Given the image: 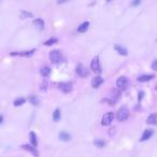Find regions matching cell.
<instances>
[{"instance_id": "cell-22", "label": "cell", "mask_w": 157, "mask_h": 157, "mask_svg": "<svg viewBox=\"0 0 157 157\" xmlns=\"http://www.w3.org/2000/svg\"><path fill=\"white\" fill-rule=\"evenodd\" d=\"M33 17V14L31 12H28V11H22L21 12V18H30Z\"/></svg>"}, {"instance_id": "cell-7", "label": "cell", "mask_w": 157, "mask_h": 157, "mask_svg": "<svg viewBox=\"0 0 157 157\" xmlns=\"http://www.w3.org/2000/svg\"><path fill=\"white\" fill-rule=\"evenodd\" d=\"M77 73L80 75L81 77H86L87 75H88V70L84 67L82 64H79V65L77 66Z\"/></svg>"}, {"instance_id": "cell-9", "label": "cell", "mask_w": 157, "mask_h": 157, "mask_svg": "<svg viewBox=\"0 0 157 157\" xmlns=\"http://www.w3.org/2000/svg\"><path fill=\"white\" fill-rule=\"evenodd\" d=\"M153 135H154V130H153V129H145L144 132H143V135H142V137H141V139H140V141H141V142L146 141V140L150 139Z\"/></svg>"}, {"instance_id": "cell-18", "label": "cell", "mask_w": 157, "mask_h": 157, "mask_svg": "<svg viewBox=\"0 0 157 157\" xmlns=\"http://www.w3.org/2000/svg\"><path fill=\"white\" fill-rule=\"evenodd\" d=\"M88 27H89V22H84V23H82V24L79 26L77 31L80 33H85V31H87Z\"/></svg>"}, {"instance_id": "cell-21", "label": "cell", "mask_w": 157, "mask_h": 157, "mask_svg": "<svg viewBox=\"0 0 157 157\" xmlns=\"http://www.w3.org/2000/svg\"><path fill=\"white\" fill-rule=\"evenodd\" d=\"M26 102V99L25 98H17V99H15L13 104H14V107H20V106H23V104Z\"/></svg>"}, {"instance_id": "cell-12", "label": "cell", "mask_w": 157, "mask_h": 157, "mask_svg": "<svg viewBox=\"0 0 157 157\" xmlns=\"http://www.w3.org/2000/svg\"><path fill=\"white\" fill-rule=\"evenodd\" d=\"M155 77L154 74H143V75H140L139 77H138V82H141V83H143V82H148V81L153 80Z\"/></svg>"}, {"instance_id": "cell-10", "label": "cell", "mask_w": 157, "mask_h": 157, "mask_svg": "<svg viewBox=\"0 0 157 157\" xmlns=\"http://www.w3.org/2000/svg\"><path fill=\"white\" fill-rule=\"evenodd\" d=\"M22 148H24V150H26V151L30 152V153H33V156H36V157L39 156V153H38V151H37V148H33V145L23 144V145H22Z\"/></svg>"}, {"instance_id": "cell-26", "label": "cell", "mask_w": 157, "mask_h": 157, "mask_svg": "<svg viewBox=\"0 0 157 157\" xmlns=\"http://www.w3.org/2000/svg\"><path fill=\"white\" fill-rule=\"evenodd\" d=\"M46 88H48V82H46V81H43V82H42V87H41V89L42 90H46Z\"/></svg>"}, {"instance_id": "cell-27", "label": "cell", "mask_w": 157, "mask_h": 157, "mask_svg": "<svg viewBox=\"0 0 157 157\" xmlns=\"http://www.w3.org/2000/svg\"><path fill=\"white\" fill-rule=\"evenodd\" d=\"M152 69H153V70H155V71H157V59H155L154 61L152 62Z\"/></svg>"}, {"instance_id": "cell-20", "label": "cell", "mask_w": 157, "mask_h": 157, "mask_svg": "<svg viewBox=\"0 0 157 157\" xmlns=\"http://www.w3.org/2000/svg\"><path fill=\"white\" fill-rule=\"evenodd\" d=\"M60 116H61V112H60V110L56 109L53 112V119H54V122H58V121H59Z\"/></svg>"}, {"instance_id": "cell-6", "label": "cell", "mask_w": 157, "mask_h": 157, "mask_svg": "<svg viewBox=\"0 0 157 157\" xmlns=\"http://www.w3.org/2000/svg\"><path fill=\"white\" fill-rule=\"evenodd\" d=\"M36 52V50H30V51H23V52H15V53H11V56H22V57H30L33 56V53Z\"/></svg>"}, {"instance_id": "cell-14", "label": "cell", "mask_w": 157, "mask_h": 157, "mask_svg": "<svg viewBox=\"0 0 157 157\" xmlns=\"http://www.w3.org/2000/svg\"><path fill=\"white\" fill-rule=\"evenodd\" d=\"M29 140L30 143L33 145V148H37L38 146V140H37V135L33 131H30L29 132Z\"/></svg>"}, {"instance_id": "cell-3", "label": "cell", "mask_w": 157, "mask_h": 157, "mask_svg": "<svg viewBox=\"0 0 157 157\" xmlns=\"http://www.w3.org/2000/svg\"><path fill=\"white\" fill-rule=\"evenodd\" d=\"M116 86L119 92H123L128 87V79L126 77H119L116 81Z\"/></svg>"}, {"instance_id": "cell-24", "label": "cell", "mask_w": 157, "mask_h": 157, "mask_svg": "<svg viewBox=\"0 0 157 157\" xmlns=\"http://www.w3.org/2000/svg\"><path fill=\"white\" fill-rule=\"evenodd\" d=\"M28 100H29L30 102L33 104V106H38V104H39V99L36 97V96H30Z\"/></svg>"}, {"instance_id": "cell-31", "label": "cell", "mask_w": 157, "mask_h": 157, "mask_svg": "<svg viewBox=\"0 0 157 157\" xmlns=\"http://www.w3.org/2000/svg\"><path fill=\"white\" fill-rule=\"evenodd\" d=\"M156 90H157V86H156Z\"/></svg>"}, {"instance_id": "cell-4", "label": "cell", "mask_w": 157, "mask_h": 157, "mask_svg": "<svg viewBox=\"0 0 157 157\" xmlns=\"http://www.w3.org/2000/svg\"><path fill=\"white\" fill-rule=\"evenodd\" d=\"M50 59L53 64H57L61 59V53L59 50H53L50 52Z\"/></svg>"}, {"instance_id": "cell-19", "label": "cell", "mask_w": 157, "mask_h": 157, "mask_svg": "<svg viewBox=\"0 0 157 157\" xmlns=\"http://www.w3.org/2000/svg\"><path fill=\"white\" fill-rule=\"evenodd\" d=\"M59 139L62 140V141H69L71 139V136L66 131H61V132H59Z\"/></svg>"}, {"instance_id": "cell-29", "label": "cell", "mask_w": 157, "mask_h": 157, "mask_svg": "<svg viewBox=\"0 0 157 157\" xmlns=\"http://www.w3.org/2000/svg\"><path fill=\"white\" fill-rule=\"evenodd\" d=\"M140 3H141V1H140V0H136V1H133V2L131 3V6H132V7L138 6V4H140Z\"/></svg>"}, {"instance_id": "cell-1", "label": "cell", "mask_w": 157, "mask_h": 157, "mask_svg": "<svg viewBox=\"0 0 157 157\" xmlns=\"http://www.w3.org/2000/svg\"><path fill=\"white\" fill-rule=\"evenodd\" d=\"M90 69L93 70V72H95L97 74H100L102 72L100 66V60H99V56H95L93 58L92 64H90Z\"/></svg>"}, {"instance_id": "cell-17", "label": "cell", "mask_w": 157, "mask_h": 157, "mask_svg": "<svg viewBox=\"0 0 157 157\" xmlns=\"http://www.w3.org/2000/svg\"><path fill=\"white\" fill-rule=\"evenodd\" d=\"M40 73H41V75L43 77H48L51 74V68L48 67V66H44V67H42L40 69Z\"/></svg>"}, {"instance_id": "cell-25", "label": "cell", "mask_w": 157, "mask_h": 157, "mask_svg": "<svg viewBox=\"0 0 157 157\" xmlns=\"http://www.w3.org/2000/svg\"><path fill=\"white\" fill-rule=\"evenodd\" d=\"M94 144H95L96 146H98V148H103L104 145H106V142L102 141V140H95V141H94Z\"/></svg>"}, {"instance_id": "cell-16", "label": "cell", "mask_w": 157, "mask_h": 157, "mask_svg": "<svg viewBox=\"0 0 157 157\" xmlns=\"http://www.w3.org/2000/svg\"><path fill=\"white\" fill-rule=\"evenodd\" d=\"M33 25H35L39 30L44 29V22H43L42 18H36V20L33 21Z\"/></svg>"}, {"instance_id": "cell-13", "label": "cell", "mask_w": 157, "mask_h": 157, "mask_svg": "<svg viewBox=\"0 0 157 157\" xmlns=\"http://www.w3.org/2000/svg\"><path fill=\"white\" fill-rule=\"evenodd\" d=\"M146 123L148 125H157V113H152L150 114L146 119Z\"/></svg>"}, {"instance_id": "cell-2", "label": "cell", "mask_w": 157, "mask_h": 157, "mask_svg": "<svg viewBox=\"0 0 157 157\" xmlns=\"http://www.w3.org/2000/svg\"><path fill=\"white\" fill-rule=\"evenodd\" d=\"M128 117H129V111H128L127 108H125V107L121 108V109L117 111V113H116V119L119 122L126 121Z\"/></svg>"}, {"instance_id": "cell-28", "label": "cell", "mask_w": 157, "mask_h": 157, "mask_svg": "<svg viewBox=\"0 0 157 157\" xmlns=\"http://www.w3.org/2000/svg\"><path fill=\"white\" fill-rule=\"evenodd\" d=\"M143 96H144V92H139V94H138V101H139V102L142 100Z\"/></svg>"}, {"instance_id": "cell-11", "label": "cell", "mask_w": 157, "mask_h": 157, "mask_svg": "<svg viewBox=\"0 0 157 157\" xmlns=\"http://www.w3.org/2000/svg\"><path fill=\"white\" fill-rule=\"evenodd\" d=\"M103 81L104 80L102 79V77H99V75H97V77H95L92 80V86L94 87V88H97V87H99L101 84L103 83Z\"/></svg>"}, {"instance_id": "cell-5", "label": "cell", "mask_w": 157, "mask_h": 157, "mask_svg": "<svg viewBox=\"0 0 157 157\" xmlns=\"http://www.w3.org/2000/svg\"><path fill=\"white\" fill-rule=\"evenodd\" d=\"M113 119H114L113 112H107L103 116H102L101 125H102V126H109V125H111V123L113 122Z\"/></svg>"}, {"instance_id": "cell-23", "label": "cell", "mask_w": 157, "mask_h": 157, "mask_svg": "<svg viewBox=\"0 0 157 157\" xmlns=\"http://www.w3.org/2000/svg\"><path fill=\"white\" fill-rule=\"evenodd\" d=\"M57 42H58V40H57L56 38H51V39H48V41L44 42V45H46V46H50V45L56 44Z\"/></svg>"}, {"instance_id": "cell-30", "label": "cell", "mask_w": 157, "mask_h": 157, "mask_svg": "<svg viewBox=\"0 0 157 157\" xmlns=\"http://www.w3.org/2000/svg\"><path fill=\"white\" fill-rule=\"evenodd\" d=\"M2 122H3V116H2V115H0V124H1Z\"/></svg>"}, {"instance_id": "cell-15", "label": "cell", "mask_w": 157, "mask_h": 157, "mask_svg": "<svg viewBox=\"0 0 157 157\" xmlns=\"http://www.w3.org/2000/svg\"><path fill=\"white\" fill-rule=\"evenodd\" d=\"M114 50H115L116 52L119 54V55H123V56H127V54H128L127 50H126L125 48H123V46H121V45L115 44V45H114Z\"/></svg>"}, {"instance_id": "cell-8", "label": "cell", "mask_w": 157, "mask_h": 157, "mask_svg": "<svg viewBox=\"0 0 157 157\" xmlns=\"http://www.w3.org/2000/svg\"><path fill=\"white\" fill-rule=\"evenodd\" d=\"M59 89L62 93H70L72 90V84L69 83V82H62V83H59Z\"/></svg>"}]
</instances>
